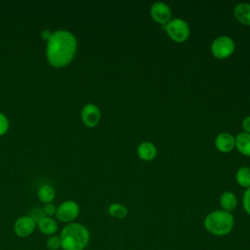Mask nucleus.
Instances as JSON below:
<instances>
[{
    "instance_id": "1",
    "label": "nucleus",
    "mask_w": 250,
    "mask_h": 250,
    "mask_svg": "<svg viewBox=\"0 0 250 250\" xmlns=\"http://www.w3.org/2000/svg\"><path fill=\"white\" fill-rule=\"evenodd\" d=\"M77 50L75 35L66 30L59 29L53 32L47 41L46 57L51 65L62 67L67 65L74 58Z\"/></svg>"
},
{
    "instance_id": "2",
    "label": "nucleus",
    "mask_w": 250,
    "mask_h": 250,
    "mask_svg": "<svg viewBox=\"0 0 250 250\" xmlns=\"http://www.w3.org/2000/svg\"><path fill=\"white\" fill-rule=\"evenodd\" d=\"M59 235L62 250H85L90 242V231L80 223L66 224Z\"/></svg>"
},
{
    "instance_id": "3",
    "label": "nucleus",
    "mask_w": 250,
    "mask_h": 250,
    "mask_svg": "<svg viewBox=\"0 0 250 250\" xmlns=\"http://www.w3.org/2000/svg\"><path fill=\"white\" fill-rule=\"evenodd\" d=\"M205 229L211 234L223 236L229 234L234 226V218L230 212L215 210L209 213L203 222Z\"/></svg>"
},
{
    "instance_id": "4",
    "label": "nucleus",
    "mask_w": 250,
    "mask_h": 250,
    "mask_svg": "<svg viewBox=\"0 0 250 250\" xmlns=\"http://www.w3.org/2000/svg\"><path fill=\"white\" fill-rule=\"evenodd\" d=\"M166 32L175 42H184L189 36V26L182 19H173L166 23Z\"/></svg>"
},
{
    "instance_id": "5",
    "label": "nucleus",
    "mask_w": 250,
    "mask_h": 250,
    "mask_svg": "<svg viewBox=\"0 0 250 250\" xmlns=\"http://www.w3.org/2000/svg\"><path fill=\"white\" fill-rule=\"evenodd\" d=\"M80 208L77 202L73 200H65L62 202L56 211V218L62 223H72L79 215Z\"/></svg>"
},
{
    "instance_id": "6",
    "label": "nucleus",
    "mask_w": 250,
    "mask_h": 250,
    "mask_svg": "<svg viewBox=\"0 0 250 250\" xmlns=\"http://www.w3.org/2000/svg\"><path fill=\"white\" fill-rule=\"evenodd\" d=\"M234 42L229 36H220L216 38L211 45V52L218 59H226L234 51Z\"/></svg>"
},
{
    "instance_id": "7",
    "label": "nucleus",
    "mask_w": 250,
    "mask_h": 250,
    "mask_svg": "<svg viewBox=\"0 0 250 250\" xmlns=\"http://www.w3.org/2000/svg\"><path fill=\"white\" fill-rule=\"evenodd\" d=\"M37 225L35 221L29 215H24L19 217L15 221L13 226V231L17 236L21 238H25L33 233Z\"/></svg>"
},
{
    "instance_id": "8",
    "label": "nucleus",
    "mask_w": 250,
    "mask_h": 250,
    "mask_svg": "<svg viewBox=\"0 0 250 250\" xmlns=\"http://www.w3.org/2000/svg\"><path fill=\"white\" fill-rule=\"evenodd\" d=\"M81 119L87 127H95L101 119V111L98 105L87 104L81 110Z\"/></svg>"
},
{
    "instance_id": "9",
    "label": "nucleus",
    "mask_w": 250,
    "mask_h": 250,
    "mask_svg": "<svg viewBox=\"0 0 250 250\" xmlns=\"http://www.w3.org/2000/svg\"><path fill=\"white\" fill-rule=\"evenodd\" d=\"M150 16L158 23H167L172 16L168 5L163 2H156L150 7Z\"/></svg>"
},
{
    "instance_id": "10",
    "label": "nucleus",
    "mask_w": 250,
    "mask_h": 250,
    "mask_svg": "<svg viewBox=\"0 0 250 250\" xmlns=\"http://www.w3.org/2000/svg\"><path fill=\"white\" fill-rule=\"evenodd\" d=\"M216 147L222 152H229L235 146V138L229 133H221L215 140Z\"/></svg>"
},
{
    "instance_id": "11",
    "label": "nucleus",
    "mask_w": 250,
    "mask_h": 250,
    "mask_svg": "<svg viewBox=\"0 0 250 250\" xmlns=\"http://www.w3.org/2000/svg\"><path fill=\"white\" fill-rule=\"evenodd\" d=\"M36 225H37V228L39 229V230L47 236L56 234V232L58 231V229H59L58 223L53 217L45 216Z\"/></svg>"
},
{
    "instance_id": "12",
    "label": "nucleus",
    "mask_w": 250,
    "mask_h": 250,
    "mask_svg": "<svg viewBox=\"0 0 250 250\" xmlns=\"http://www.w3.org/2000/svg\"><path fill=\"white\" fill-rule=\"evenodd\" d=\"M157 150L155 146L149 142H144L138 146V154L140 158L146 161L152 160L156 156Z\"/></svg>"
},
{
    "instance_id": "13",
    "label": "nucleus",
    "mask_w": 250,
    "mask_h": 250,
    "mask_svg": "<svg viewBox=\"0 0 250 250\" xmlns=\"http://www.w3.org/2000/svg\"><path fill=\"white\" fill-rule=\"evenodd\" d=\"M234 16L236 20L242 24L250 25V4L239 3L234 8Z\"/></svg>"
},
{
    "instance_id": "14",
    "label": "nucleus",
    "mask_w": 250,
    "mask_h": 250,
    "mask_svg": "<svg viewBox=\"0 0 250 250\" xmlns=\"http://www.w3.org/2000/svg\"><path fill=\"white\" fill-rule=\"evenodd\" d=\"M235 146L240 153L250 156V134L239 133L235 138Z\"/></svg>"
},
{
    "instance_id": "15",
    "label": "nucleus",
    "mask_w": 250,
    "mask_h": 250,
    "mask_svg": "<svg viewBox=\"0 0 250 250\" xmlns=\"http://www.w3.org/2000/svg\"><path fill=\"white\" fill-rule=\"evenodd\" d=\"M237 204V199L234 193L230 191H225L220 196V205L223 210L230 212L235 209Z\"/></svg>"
},
{
    "instance_id": "16",
    "label": "nucleus",
    "mask_w": 250,
    "mask_h": 250,
    "mask_svg": "<svg viewBox=\"0 0 250 250\" xmlns=\"http://www.w3.org/2000/svg\"><path fill=\"white\" fill-rule=\"evenodd\" d=\"M37 196L41 202L44 204L52 203L56 197V191L54 188L50 185H43L39 188L37 191Z\"/></svg>"
},
{
    "instance_id": "17",
    "label": "nucleus",
    "mask_w": 250,
    "mask_h": 250,
    "mask_svg": "<svg viewBox=\"0 0 250 250\" xmlns=\"http://www.w3.org/2000/svg\"><path fill=\"white\" fill-rule=\"evenodd\" d=\"M235 179L237 184L241 187L250 188V168L245 166L239 168L235 174Z\"/></svg>"
},
{
    "instance_id": "18",
    "label": "nucleus",
    "mask_w": 250,
    "mask_h": 250,
    "mask_svg": "<svg viewBox=\"0 0 250 250\" xmlns=\"http://www.w3.org/2000/svg\"><path fill=\"white\" fill-rule=\"evenodd\" d=\"M108 214L116 219H123L128 215L127 208L119 203H112L108 207Z\"/></svg>"
},
{
    "instance_id": "19",
    "label": "nucleus",
    "mask_w": 250,
    "mask_h": 250,
    "mask_svg": "<svg viewBox=\"0 0 250 250\" xmlns=\"http://www.w3.org/2000/svg\"><path fill=\"white\" fill-rule=\"evenodd\" d=\"M46 247L49 250H62V242L60 235L54 234L51 236H48L46 240Z\"/></svg>"
},
{
    "instance_id": "20",
    "label": "nucleus",
    "mask_w": 250,
    "mask_h": 250,
    "mask_svg": "<svg viewBox=\"0 0 250 250\" xmlns=\"http://www.w3.org/2000/svg\"><path fill=\"white\" fill-rule=\"evenodd\" d=\"M242 206L244 211L250 215V188H246L242 197Z\"/></svg>"
},
{
    "instance_id": "21",
    "label": "nucleus",
    "mask_w": 250,
    "mask_h": 250,
    "mask_svg": "<svg viewBox=\"0 0 250 250\" xmlns=\"http://www.w3.org/2000/svg\"><path fill=\"white\" fill-rule=\"evenodd\" d=\"M8 128H9L8 117L4 113L0 112V136L4 135L8 131Z\"/></svg>"
},
{
    "instance_id": "22",
    "label": "nucleus",
    "mask_w": 250,
    "mask_h": 250,
    "mask_svg": "<svg viewBox=\"0 0 250 250\" xmlns=\"http://www.w3.org/2000/svg\"><path fill=\"white\" fill-rule=\"evenodd\" d=\"M42 211H43V213H44L45 216H47V217H53L54 215H56L57 207H56L55 204H53V203H46V204H44V206L42 207Z\"/></svg>"
},
{
    "instance_id": "23",
    "label": "nucleus",
    "mask_w": 250,
    "mask_h": 250,
    "mask_svg": "<svg viewBox=\"0 0 250 250\" xmlns=\"http://www.w3.org/2000/svg\"><path fill=\"white\" fill-rule=\"evenodd\" d=\"M28 215L35 221L36 224H37L42 218L45 217V215H44V213H43V211H42V208H34V209H32V210L30 211V213H29Z\"/></svg>"
},
{
    "instance_id": "24",
    "label": "nucleus",
    "mask_w": 250,
    "mask_h": 250,
    "mask_svg": "<svg viewBox=\"0 0 250 250\" xmlns=\"http://www.w3.org/2000/svg\"><path fill=\"white\" fill-rule=\"evenodd\" d=\"M242 128L244 129L245 133L250 134V115L243 119V121H242Z\"/></svg>"
},
{
    "instance_id": "25",
    "label": "nucleus",
    "mask_w": 250,
    "mask_h": 250,
    "mask_svg": "<svg viewBox=\"0 0 250 250\" xmlns=\"http://www.w3.org/2000/svg\"><path fill=\"white\" fill-rule=\"evenodd\" d=\"M52 34H53V32H51V30H49V29H43V30L41 31V38H42L43 40H45V41H48V40L51 38Z\"/></svg>"
}]
</instances>
